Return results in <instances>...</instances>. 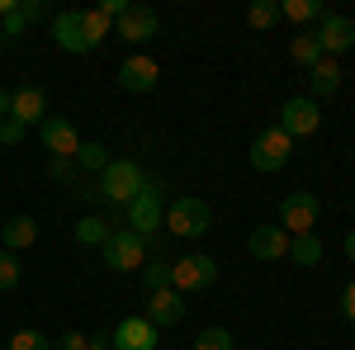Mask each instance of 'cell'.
Returning a JSON list of instances; mask_svg holds the SVG:
<instances>
[{
	"label": "cell",
	"instance_id": "6",
	"mask_svg": "<svg viewBox=\"0 0 355 350\" xmlns=\"http://www.w3.org/2000/svg\"><path fill=\"white\" fill-rule=\"evenodd\" d=\"M100 251H105V265H110L114 274H128V270L147 265V242H142L137 232H128V227H114L110 242L100 246Z\"/></svg>",
	"mask_w": 355,
	"mask_h": 350
},
{
	"label": "cell",
	"instance_id": "22",
	"mask_svg": "<svg viewBox=\"0 0 355 350\" xmlns=\"http://www.w3.org/2000/svg\"><path fill=\"white\" fill-rule=\"evenodd\" d=\"M289 57L299 62L303 71H313V67L322 62V48H318V33H299V38L289 43Z\"/></svg>",
	"mask_w": 355,
	"mask_h": 350
},
{
	"label": "cell",
	"instance_id": "5",
	"mask_svg": "<svg viewBox=\"0 0 355 350\" xmlns=\"http://www.w3.org/2000/svg\"><path fill=\"white\" fill-rule=\"evenodd\" d=\"M214 279H218V261H214V256H204V251L171 261V289H180L185 298L199 294V289H209Z\"/></svg>",
	"mask_w": 355,
	"mask_h": 350
},
{
	"label": "cell",
	"instance_id": "1",
	"mask_svg": "<svg viewBox=\"0 0 355 350\" xmlns=\"http://www.w3.org/2000/svg\"><path fill=\"white\" fill-rule=\"evenodd\" d=\"M162 222H166V185L162 180H147V185L128 199V232H137V237L147 242Z\"/></svg>",
	"mask_w": 355,
	"mask_h": 350
},
{
	"label": "cell",
	"instance_id": "10",
	"mask_svg": "<svg viewBox=\"0 0 355 350\" xmlns=\"http://www.w3.org/2000/svg\"><path fill=\"white\" fill-rule=\"evenodd\" d=\"M38 137H43V147L53 152L57 161H76V152H81L76 123H67V119H43L38 123Z\"/></svg>",
	"mask_w": 355,
	"mask_h": 350
},
{
	"label": "cell",
	"instance_id": "9",
	"mask_svg": "<svg viewBox=\"0 0 355 350\" xmlns=\"http://www.w3.org/2000/svg\"><path fill=\"white\" fill-rule=\"evenodd\" d=\"M279 128L289 137H313L318 128H322V109H318V100H284V109H279Z\"/></svg>",
	"mask_w": 355,
	"mask_h": 350
},
{
	"label": "cell",
	"instance_id": "27",
	"mask_svg": "<svg viewBox=\"0 0 355 350\" xmlns=\"http://www.w3.org/2000/svg\"><path fill=\"white\" fill-rule=\"evenodd\" d=\"M246 24L251 28H275L279 24V5H275V0H256V5L246 10Z\"/></svg>",
	"mask_w": 355,
	"mask_h": 350
},
{
	"label": "cell",
	"instance_id": "8",
	"mask_svg": "<svg viewBox=\"0 0 355 350\" xmlns=\"http://www.w3.org/2000/svg\"><path fill=\"white\" fill-rule=\"evenodd\" d=\"M114 33H119V38H123V43H147V38H157V33H162V15H157V10H152V5H128V15H123V19H119V24H114Z\"/></svg>",
	"mask_w": 355,
	"mask_h": 350
},
{
	"label": "cell",
	"instance_id": "32",
	"mask_svg": "<svg viewBox=\"0 0 355 350\" xmlns=\"http://www.w3.org/2000/svg\"><path fill=\"white\" fill-rule=\"evenodd\" d=\"M24 123H15V119H5V123H0V147H19V142H24Z\"/></svg>",
	"mask_w": 355,
	"mask_h": 350
},
{
	"label": "cell",
	"instance_id": "15",
	"mask_svg": "<svg viewBox=\"0 0 355 350\" xmlns=\"http://www.w3.org/2000/svg\"><path fill=\"white\" fill-rule=\"evenodd\" d=\"M114 350H157V326L147 317H123L114 326Z\"/></svg>",
	"mask_w": 355,
	"mask_h": 350
},
{
	"label": "cell",
	"instance_id": "34",
	"mask_svg": "<svg viewBox=\"0 0 355 350\" xmlns=\"http://www.w3.org/2000/svg\"><path fill=\"white\" fill-rule=\"evenodd\" d=\"M85 341H90V336H81V331H67V336H57V341H53V350H85Z\"/></svg>",
	"mask_w": 355,
	"mask_h": 350
},
{
	"label": "cell",
	"instance_id": "18",
	"mask_svg": "<svg viewBox=\"0 0 355 350\" xmlns=\"http://www.w3.org/2000/svg\"><path fill=\"white\" fill-rule=\"evenodd\" d=\"M33 242H38V222H33L28 213H15V218H5V222H0V246H5V251H15V256H19V251L33 246Z\"/></svg>",
	"mask_w": 355,
	"mask_h": 350
},
{
	"label": "cell",
	"instance_id": "19",
	"mask_svg": "<svg viewBox=\"0 0 355 350\" xmlns=\"http://www.w3.org/2000/svg\"><path fill=\"white\" fill-rule=\"evenodd\" d=\"M308 90H313V95H336V90H341V62H336V57H322V62L308 71Z\"/></svg>",
	"mask_w": 355,
	"mask_h": 350
},
{
	"label": "cell",
	"instance_id": "7",
	"mask_svg": "<svg viewBox=\"0 0 355 350\" xmlns=\"http://www.w3.org/2000/svg\"><path fill=\"white\" fill-rule=\"evenodd\" d=\"M318 218H322V204H318V194H308V189H294V194H284V199H279V227H284L289 237L313 232V227H318Z\"/></svg>",
	"mask_w": 355,
	"mask_h": 350
},
{
	"label": "cell",
	"instance_id": "35",
	"mask_svg": "<svg viewBox=\"0 0 355 350\" xmlns=\"http://www.w3.org/2000/svg\"><path fill=\"white\" fill-rule=\"evenodd\" d=\"M48 175H53V180H76V161H57V157H53Z\"/></svg>",
	"mask_w": 355,
	"mask_h": 350
},
{
	"label": "cell",
	"instance_id": "40",
	"mask_svg": "<svg viewBox=\"0 0 355 350\" xmlns=\"http://www.w3.org/2000/svg\"><path fill=\"white\" fill-rule=\"evenodd\" d=\"M0 350H5V346H0Z\"/></svg>",
	"mask_w": 355,
	"mask_h": 350
},
{
	"label": "cell",
	"instance_id": "37",
	"mask_svg": "<svg viewBox=\"0 0 355 350\" xmlns=\"http://www.w3.org/2000/svg\"><path fill=\"white\" fill-rule=\"evenodd\" d=\"M85 350H114V331H95V336L85 341Z\"/></svg>",
	"mask_w": 355,
	"mask_h": 350
},
{
	"label": "cell",
	"instance_id": "14",
	"mask_svg": "<svg viewBox=\"0 0 355 350\" xmlns=\"http://www.w3.org/2000/svg\"><path fill=\"white\" fill-rule=\"evenodd\" d=\"M43 114H48V95H43L38 85H19V90L10 95V119H15V123L33 128V123H43Z\"/></svg>",
	"mask_w": 355,
	"mask_h": 350
},
{
	"label": "cell",
	"instance_id": "26",
	"mask_svg": "<svg viewBox=\"0 0 355 350\" xmlns=\"http://www.w3.org/2000/svg\"><path fill=\"white\" fill-rule=\"evenodd\" d=\"M19 279H24V261H19L15 251H5V246H0V294H5V289H15Z\"/></svg>",
	"mask_w": 355,
	"mask_h": 350
},
{
	"label": "cell",
	"instance_id": "2",
	"mask_svg": "<svg viewBox=\"0 0 355 350\" xmlns=\"http://www.w3.org/2000/svg\"><path fill=\"white\" fill-rule=\"evenodd\" d=\"M171 237H204L209 227H214V209L204 204V199H194V194H185V199H171L166 204V222H162Z\"/></svg>",
	"mask_w": 355,
	"mask_h": 350
},
{
	"label": "cell",
	"instance_id": "36",
	"mask_svg": "<svg viewBox=\"0 0 355 350\" xmlns=\"http://www.w3.org/2000/svg\"><path fill=\"white\" fill-rule=\"evenodd\" d=\"M341 317H346V322H355V279L341 289Z\"/></svg>",
	"mask_w": 355,
	"mask_h": 350
},
{
	"label": "cell",
	"instance_id": "11",
	"mask_svg": "<svg viewBox=\"0 0 355 350\" xmlns=\"http://www.w3.org/2000/svg\"><path fill=\"white\" fill-rule=\"evenodd\" d=\"M318 48L322 57H341L355 48V19L346 15H322V24H318Z\"/></svg>",
	"mask_w": 355,
	"mask_h": 350
},
{
	"label": "cell",
	"instance_id": "31",
	"mask_svg": "<svg viewBox=\"0 0 355 350\" xmlns=\"http://www.w3.org/2000/svg\"><path fill=\"white\" fill-rule=\"evenodd\" d=\"M15 10H19V19H24V24H43V19L53 24V5H48V0H19Z\"/></svg>",
	"mask_w": 355,
	"mask_h": 350
},
{
	"label": "cell",
	"instance_id": "24",
	"mask_svg": "<svg viewBox=\"0 0 355 350\" xmlns=\"http://www.w3.org/2000/svg\"><path fill=\"white\" fill-rule=\"evenodd\" d=\"M110 232H114V227L105 222V218H95V213L76 222V242H81V246H105V242H110Z\"/></svg>",
	"mask_w": 355,
	"mask_h": 350
},
{
	"label": "cell",
	"instance_id": "30",
	"mask_svg": "<svg viewBox=\"0 0 355 350\" xmlns=\"http://www.w3.org/2000/svg\"><path fill=\"white\" fill-rule=\"evenodd\" d=\"M5 350H53V341H48L43 331L24 326V331H15V336H10V346H5Z\"/></svg>",
	"mask_w": 355,
	"mask_h": 350
},
{
	"label": "cell",
	"instance_id": "28",
	"mask_svg": "<svg viewBox=\"0 0 355 350\" xmlns=\"http://www.w3.org/2000/svg\"><path fill=\"white\" fill-rule=\"evenodd\" d=\"M142 289H147V294L171 289V261H152V265H142Z\"/></svg>",
	"mask_w": 355,
	"mask_h": 350
},
{
	"label": "cell",
	"instance_id": "3",
	"mask_svg": "<svg viewBox=\"0 0 355 350\" xmlns=\"http://www.w3.org/2000/svg\"><path fill=\"white\" fill-rule=\"evenodd\" d=\"M142 185H147V175H142L137 161H110L100 170V199H105V204H123V209H128V199H133Z\"/></svg>",
	"mask_w": 355,
	"mask_h": 350
},
{
	"label": "cell",
	"instance_id": "39",
	"mask_svg": "<svg viewBox=\"0 0 355 350\" xmlns=\"http://www.w3.org/2000/svg\"><path fill=\"white\" fill-rule=\"evenodd\" d=\"M341 251H346V261L355 265V232H346V242H341Z\"/></svg>",
	"mask_w": 355,
	"mask_h": 350
},
{
	"label": "cell",
	"instance_id": "16",
	"mask_svg": "<svg viewBox=\"0 0 355 350\" xmlns=\"http://www.w3.org/2000/svg\"><path fill=\"white\" fill-rule=\"evenodd\" d=\"M246 251L256 256V261H284L289 256V232L275 222V227H256L251 237H246Z\"/></svg>",
	"mask_w": 355,
	"mask_h": 350
},
{
	"label": "cell",
	"instance_id": "20",
	"mask_svg": "<svg viewBox=\"0 0 355 350\" xmlns=\"http://www.w3.org/2000/svg\"><path fill=\"white\" fill-rule=\"evenodd\" d=\"M327 5L322 0H284L279 5V19H294V24H322Z\"/></svg>",
	"mask_w": 355,
	"mask_h": 350
},
{
	"label": "cell",
	"instance_id": "12",
	"mask_svg": "<svg viewBox=\"0 0 355 350\" xmlns=\"http://www.w3.org/2000/svg\"><path fill=\"white\" fill-rule=\"evenodd\" d=\"M157 81H162V67H157V62H152L147 53L123 57V67H119V85H123V90H133V95H147V90H157Z\"/></svg>",
	"mask_w": 355,
	"mask_h": 350
},
{
	"label": "cell",
	"instance_id": "38",
	"mask_svg": "<svg viewBox=\"0 0 355 350\" xmlns=\"http://www.w3.org/2000/svg\"><path fill=\"white\" fill-rule=\"evenodd\" d=\"M5 119H10V90L0 85V123H5Z\"/></svg>",
	"mask_w": 355,
	"mask_h": 350
},
{
	"label": "cell",
	"instance_id": "21",
	"mask_svg": "<svg viewBox=\"0 0 355 350\" xmlns=\"http://www.w3.org/2000/svg\"><path fill=\"white\" fill-rule=\"evenodd\" d=\"M289 261H294V265H318V261H322V242H318V237H313V232H303V237H289Z\"/></svg>",
	"mask_w": 355,
	"mask_h": 350
},
{
	"label": "cell",
	"instance_id": "23",
	"mask_svg": "<svg viewBox=\"0 0 355 350\" xmlns=\"http://www.w3.org/2000/svg\"><path fill=\"white\" fill-rule=\"evenodd\" d=\"M110 28H114V24L100 15V10H81V33H85V43H90V53H95V48L110 38Z\"/></svg>",
	"mask_w": 355,
	"mask_h": 350
},
{
	"label": "cell",
	"instance_id": "25",
	"mask_svg": "<svg viewBox=\"0 0 355 350\" xmlns=\"http://www.w3.org/2000/svg\"><path fill=\"white\" fill-rule=\"evenodd\" d=\"M194 350H237V341H232L227 326H204V331L194 336Z\"/></svg>",
	"mask_w": 355,
	"mask_h": 350
},
{
	"label": "cell",
	"instance_id": "29",
	"mask_svg": "<svg viewBox=\"0 0 355 350\" xmlns=\"http://www.w3.org/2000/svg\"><path fill=\"white\" fill-rule=\"evenodd\" d=\"M76 166H81V170H105V166H110V152H105V142H81V152H76Z\"/></svg>",
	"mask_w": 355,
	"mask_h": 350
},
{
	"label": "cell",
	"instance_id": "17",
	"mask_svg": "<svg viewBox=\"0 0 355 350\" xmlns=\"http://www.w3.org/2000/svg\"><path fill=\"white\" fill-rule=\"evenodd\" d=\"M53 38H57V48L62 53H90V43H85V33H81V10H57L53 15Z\"/></svg>",
	"mask_w": 355,
	"mask_h": 350
},
{
	"label": "cell",
	"instance_id": "13",
	"mask_svg": "<svg viewBox=\"0 0 355 350\" xmlns=\"http://www.w3.org/2000/svg\"><path fill=\"white\" fill-rule=\"evenodd\" d=\"M147 322L157 326H175L180 317H185V294L180 289H157V294H147V313H142Z\"/></svg>",
	"mask_w": 355,
	"mask_h": 350
},
{
	"label": "cell",
	"instance_id": "4",
	"mask_svg": "<svg viewBox=\"0 0 355 350\" xmlns=\"http://www.w3.org/2000/svg\"><path fill=\"white\" fill-rule=\"evenodd\" d=\"M289 157H294V137L284 133L279 123H275V128H266V133H256V142H251V166H256L261 175L284 170V166H289Z\"/></svg>",
	"mask_w": 355,
	"mask_h": 350
},
{
	"label": "cell",
	"instance_id": "33",
	"mask_svg": "<svg viewBox=\"0 0 355 350\" xmlns=\"http://www.w3.org/2000/svg\"><path fill=\"white\" fill-rule=\"evenodd\" d=\"M15 5H19V0H15ZM24 19H19V10H10V15H5V19H0V33H5V38H10V43H15V38H19V33H24Z\"/></svg>",
	"mask_w": 355,
	"mask_h": 350
}]
</instances>
